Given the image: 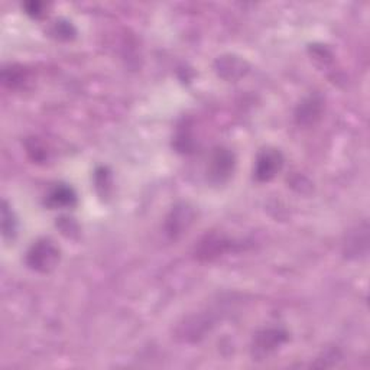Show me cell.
I'll list each match as a JSON object with an SVG mask.
<instances>
[{
    "instance_id": "11",
    "label": "cell",
    "mask_w": 370,
    "mask_h": 370,
    "mask_svg": "<svg viewBox=\"0 0 370 370\" xmlns=\"http://www.w3.org/2000/svg\"><path fill=\"white\" fill-rule=\"evenodd\" d=\"M28 80V71L19 65H11L4 68L2 71V81L6 87L18 88L23 85Z\"/></svg>"
},
{
    "instance_id": "4",
    "label": "cell",
    "mask_w": 370,
    "mask_h": 370,
    "mask_svg": "<svg viewBox=\"0 0 370 370\" xmlns=\"http://www.w3.org/2000/svg\"><path fill=\"white\" fill-rule=\"evenodd\" d=\"M369 252V224L360 223L349 231L344 242V255L349 259H363Z\"/></svg>"
},
{
    "instance_id": "8",
    "label": "cell",
    "mask_w": 370,
    "mask_h": 370,
    "mask_svg": "<svg viewBox=\"0 0 370 370\" xmlns=\"http://www.w3.org/2000/svg\"><path fill=\"white\" fill-rule=\"evenodd\" d=\"M228 240H226L224 238L218 236V235H210L206 236L199 248L196 249L197 258L201 260H213L218 256H221L227 249H228Z\"/></svg>"
},
{
    "instance_id": "5",
    "label": "cell",
    "mask_w": 370,
    "mask_h": 370,
    "mask_svg": "<svg viewBox=\"0 0 370 370\" xmlns=\"http://www.w3.org/2000/svg\"><path fill=\"white\" fill-rule=\"evenodd\" d=\"M235 169V155L228 149L217 148L210 161V178L214 182H224Z\"/></svg>"
},
{
    "instance_id": "2",
    "label": "cell",
    "mask_w": 370,
    "mask_h": 370,
    "mask_svg": "<svg viewBox=\"0 0 370 370\" xmlns=\"http://www.w3.org/2000/svg\"><path fill=\"white\" fill-rule=\"evenodd\" d=\"M194 210L189 204L181 203L175 206L165 221L166 235L172 239H178L184 233H187V230L191 227L194 221Z\"/></svg>"
},
{
    "instance_id": "1",
    "label": "cell",
    "mask_w": 370,
    "mask_h": 370,
    "mask_svg": "<svg viewBox=\"0 0 370 370\" xmlns=\"http://www.w3.org/2000/svg\"><path fill=\"white\" fill-rule=\"evenodd\" d=\"M60 258L61 252L53 240L39 239L31 246L26 255V263L39 273H48L58 266Z\"/></svg>"
},
{
    "instance_id": "10",
    "label": "cell",
    "mask_w": 370,
    "mask_h": 370,
    "mask_svg": "<svg viewBox=\"0 0 370 370\" xmlns=\"http://www.w3.org/2000/svg\"><path fill=\"white\" fill-rule=\"evenodd\" d=\"M77 201V196L71 187H67L64 184L57 185L54 190L46 197V206L53 208L58 207H73Z\"/></svg>"
},
{
    "instance_id": "9",
    "label": "cell",
    "mask_w": 370,
    "mask_h": 370,
    "mask_svg": "<svg viewBox=\"0 0 370 370\" xmlns=\"http://www.w3.org/2000/svg\"><path fill=\"white\" fill-rule=\"evenodd\" d=\"M216 68L220 77L226 80H236L246 74L248 65L239 57L235 56H224L217 60Z\"/></svg>"
},
{
    "instance_id": "3",
    "label": "cell",
    "mask_w": 370,
    "mask_h": 370,
    "mask_svg": "<svg viewBox=\"0 0 370 370\" xmlns=\"http://www.w3.org/2000/svg\"><path fill=\"white\" fill-rule=\"evenodd\" d=\"M282 166H284L282 154L275 148H266L258 155L256 165H255V176L260 182H268L281 172Z\"/></svg>"
},
{
    "instance_id": "14",
    "label": "cell",
    "mask_w": 370,
    "mask_h": 370,
    "mask_svg": "<svg viewBox=\"0 0 370 370\" xmlns=\"http://www.w3.org/2000/svg\"><path fill=\"white\" fill-rule=\"evenodd\" d=\"M54 35L60 39H70L74 36V29L68 22H57L54 26Z\"/></svg>"
},
{
    "instance_id": "6",
    "label": "cell",
    "mask_w": 370,
    "mask_h": 370,
    "mask_svg": "<svg viewBox=\"0 0 370 370\" xmlns=\"http://www.w3.org/2000/svg\"><path fill=\"white\" fill-rule=\"evenodd\" d=\"M287 333L278 329H268L256 334L255 337V354L258 357H265L269 353L275 352L278 347H281L287 342Z\"/></svg>"
},
{
    "instance_id": "15",
    "label": "cell",
    "mask_w": 370,
    "mask_h": 370,
    "mask_svg": "<svg viewBox=\"0 0 370 370\" xmlns=\"http://www.w3.org/2000/svg\"><path fill=\"white\" fill-rule=\"evenodd\" d=\"M25 8H26V11H28V14L29 15H32V16H41L43 12H42V8H43V5L42 4H38V2H32V4H26L25 5Z\"/></svg>"
},
{
    "instance_id": "13",
    "label": "cell",
    "mask_w": 370,
    "mask_h": 370,
    "mask_svg": "<svg viewBox=\"0 0 370 370\" xmlns=\"http://www.w3.org/2000/svg\"><path fill=\"white\" fill-rule=\"evenodd\" d=\"M2 227H4V236L5 238H12L16 233V220H15L14 213L9 210L6 203H4Z\"/></svg>"
},
{
    "instance_id": "7",
    "label": "cell",
    "mask_w": 370,
    "mask_h": 370,
    "mask_svg": "<svg viewBox=\"0 0 370 370\" xmlns=\"http://www.w3.org/2000/svg\"><path fill=\"white\" fill-rule=\"evenodd\" d=\"M324 103L319 96H310L298 106L295 112L297 123L301 126H311L314 125L322 113Z\"/></svg>"
},
{
    "instance_id": "12",
    "label": "cell",
    "mask_w": 370,
    "mask_h": 370,
    "mask_svg": "<svg viewBox=\"0 0 370 370\" xmlns=\"http://www.w3.org/2000/svg\"><path fill=\"white\" fill-rule=\"evenodd\" d=\"M26 149L28 154L31 155V158L36 162H43L48 157V151L43 147V144L39 141L38 137H31L29 141L26 142Z\"/></svg>"
}]
</instances>
